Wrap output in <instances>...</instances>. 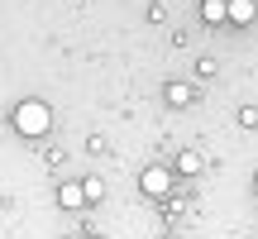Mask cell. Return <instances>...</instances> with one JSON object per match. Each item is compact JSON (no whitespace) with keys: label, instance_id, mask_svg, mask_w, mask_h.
Segmentation results:
<instances>
[{"label":"cell","instance_id":"cell-1","mask_svg":"<svg viewBox=\"0 0 258 239\" xmlns=\"http://www.w3.org/2000/svg\"><path fill=\"white\" fill-rule=\"evenodd\" d=\"M15 129H19L24 139L48 134V129H53V110H48L43 101H19V105H15Z\"/></svg>","mask_w":258,"mask_h":239},{"label":"cell","instance_id":"cell-2","mask_svg":"<svg viewBox=\"0 0 258 239\" xmlns=\"http://www.w3.org/2000/svg\"><path fill=\"white\" fill-rule=\"evenodd\" d=\"M139 187H144L148 196H167V192H172V172H167L163 163H153V167H144V177H139Z\"/></svg>","mask_w":258,"mask_h":239},{"label":"cell","instance_id":"cell-3","mask_svg":"<svg viewBox=\"0 0 258 239\" xmlns=\"http://www.w3.org/2000/svg\"><path fill=\"white\" fill-rule=\"evenodd\" d=\"M57 206H67V211L86 206V192H82V182H62V187H57Z\"/></svg>","mask_w":258,"mask_h":239},{"label":"cell","instance_id":"cell-4","mask_svg":"<svg viewBox=\"0 0 258 239\" xmlns=\"http://www.w3.org/2000/svg\"><path fill=\"white\" fill-rule=\"evenodd\" d=\"M201 15H206V24H225V19H230V5H225V0H206Z\"/></svg>","mask_w":258,"mask_h":239},{"label":"cell","instance_id":"cell-5","mask_svg":"<svg viewBox=\"0 0 258 239\" xmlns=\"http://www.w3.org/2000/svg\"><path fill=\"white\" fill-rule=\"evenodd\" d=\"M230 19L234 24H249L253 19V0H230Z\"/></svg>","mask_w":258,"mask_h":239},{"label":"cell","instance_id":"cell-6","mask_svg":"<svg viewBox=\"0 0 258 239\" xmlns=\"http://www.w3.org/2000/svg\"><path fill=\"white\" fill-rule=\"evenodd\" d=\"M167 101H172V105H191V86L172 82V86H167Z\"/></svg>","mask_w":258,"mask_h":239},{"label":"cell","instance_id":"cell-7","mask_svg":"<svg viewBox=\"0 0 258 239\" xmlns=\"http://www.w3.org/2000/svg\"><path fill=\"white\" fill-rule=\"evenodd\" d=\"M177 172H201V153H191V148H186V153L177 158Z\"/></svg>","mask_w":258,"mask_h":239},{"label":"cell","instance_id":"cell-8","mask_svg":"<svg viewBox=\"0 0 258 239\" xmlns=\"http://www.w3.org/2000/svg\"><path fill=\"white\" fill-rule=\"evenodd\" d=\"M82 192H86V201H101V196H105V182H101V177H86Z\"/></svg>","mask_w":258,"mask_h":239},{"label":"cell","instance_id":"cell-9","mask_svg":"<svg viewBox=\"0 0 258 239\" xmlns=\"http://www.w3.org/2000/svg\"><path fill=\"white\" fill-rule=\"evenodd\" d=\"M239 125H249V129L258 125V110H253V105H244V110H239Z\"/></svg>","mask_w":258,"mask_h":239},{"label":"cell","instance_id":"cell-10","mask_svg":"<svg viewBox=\"0 0 258 239\" xmlns=\"http://www.w3.org/2000/svg\"><path fill=\"white\" fill-rule=\"evenodd\" d=\"M86 239H101V234H86Z\"/></svg>","mask_w":258,"mask_h":239},{"label":"cell","instance_id":"cell-11","mask_svg":"<svg viewBox=\"0 0 258 239\" xmlns=\"http://www.w3.org/2000/svg\"><path fill=\"white\" fill-rule=\"evenodd\" d=\"M253 182H258V172H253Z\"/></svg>","mask_w":258,"mask_h":239},{"label":"cell","instance_id":"cell-12","mask_svg":"<svg viewBox=\"0 0 258 239\" xmlns=\"http://www.w3.org/2000/svg\"><path fill=\"white\" fill-rule=\"evenodd\" d=\"M225 5H230V0H225Z\"/></svg>","mask_w":258,"mask_h":239}]
</instances>
